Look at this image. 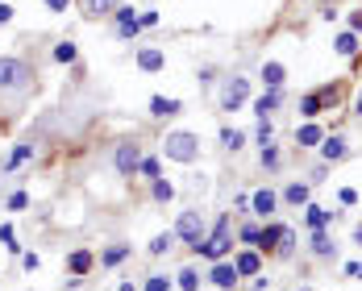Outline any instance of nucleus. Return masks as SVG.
Returning a JSON list of instances; mask_svg holds the SVG:
<instances>
[{"mask_svg": "<svg viewBox=\"0 0 362 291\" xmlns=\"http://www.w3.org/2000/svg\"><path fill=\"white\" fill-rule=\"evenodd\" d=\"M346 154H350V146H346V138H342V133H334V138H325V142H321V158H325V163H342Z\"/></svg>", "mask_w": 362, "mask_h": 291, "instance_id": "obj_16", "label": "nucleus"}, {"mask_svg": "<svg viewBox=\"0 0 362 291\" xmlns=\"http://www.w3.org/2000/svg\"><path fill=\"white\" fill-rule=\"evenodd\" d=\"M121 0H83V17H113Z\"/></svg>", "mask_w": 362, "mask_h": 291, "instance_id": "obj_25", "label": "nucleus"}, {"mask_svg": "<svg viewBox=\"0 0 362 291\" xmlns=\"http://www.w3.org/2000/svg\"><path fill=\"white\" fill-rule=\"evenodd\" d=\"M246 100H250V79H246V75H229V79L221 83V96H217L221 113H238Z\"/></svg>", "mask_w": 362, "mask_h": 291, "instance_id": "obj_4", "label": "nucleus"}, {"mask_svg": "<svg viewBox=\"0 0 362 291\" xmlns=\"http://www.w3.org/2000/svg\"><path fill=\"white\" fill-rule=\"evenodd\" d=\"M279 200H283V204H296V208H300V204H313V183H288Z\"/></svg>", "mask_w": 362, "mask_h": 291, "instance_id": "obj_18", "label": "nucleus"}, {"mask_svg": "<svg viewBox=\"0 0 362 291\" xmlns=\"http://www.w3.org/2000/svg\"><path fill=\"white\" fill-rule=\"evenodd\" d=\"M183 113V100L175 96H150V117L154 121H167V117H179Z\"/></svg>", "mask_w": 362, "mask_h": 291, "instance_id": "obj_9", "label": "nucleus"}, {"mask_svg": "<svg viewBox=\"0 0 362 291\" xmlns=\"http://www.w3.org/2000/svg\"><path fill=\"white\" fill-rule=\"evenodd\" d=\"M334 217H338V213H329V208H321V204H304V221H308V229H329Z\"/></svg>", "mask_w": 362, "mask_h": 291, "instance_id": "obj_19", "label": "nucleus"}, {"mask_svg": "<svg viewBox=\"0 0 362 291\" xmlns=\"http://www.w3.org/2000/svg\"><path fill=\"white\" fill-rule=\"evenodd\" d=\"M238 242H242V246H258V225H254V221L242 225V229H238Z\"/></svg>", "mask_w": 362, "mask_h": 291, "instance_id": "obj_36", "label": "nucleus"}, {"mask_svg": "<svg viewBox=\"0 0 362 291\" xmlns=\"http://www.w3.org/2000/svg\"><path fill=\"white\" fill-rule=\"evenodd\" d=\"M21 267H25V271H29V275H33V271H38V267H42V258H38V254H33V250H29V254H21Z\"/></svg>", "mask_w": 362, "mask_h": 291, "instance_id": "obj_42", "label": "nucleus"}, {"mask_svg": "<svg viewBox=\"0 0 362 291\" xmlns=\"http://www.w3.org/2000/svg\"><path fill=\"white\" fill-rule=\"evenodd\" d=\"M163 154H167L171 163L192 167V163L200 158V138H196V133H188V129H175V133H167V138H163Z\"/></svg>", "mask_w": 362, "mask_h": 291, "instance_id": "obj_3", "label": "nucleus"}, {"mask_svg": "<svg viewBox=\"0 0 362 291\" xmlns=\"http://www.w3.org/2000/svg\"><path fill=\"white\" fill-rule=\"evenodd\" d=\"M29 158H33V142H21V146H17V150L0 163V171H17V167H25Z\"/></svg>", "mask_w": 362, "mask_h": 291, "instance_id": "obj_21", "label": "nucleus"}, {"mask_svg": "<svg viewBox=\"0 0 362 291\" xmlns=\"http://www.w3.org/2000/svg\"><path fill=\"white\" fill-rule=\"evenodd\" d=\"M321 142H325V129H321L317 121H308V125L296 129V146H300V150H313V146H321Z\"/></svg>", "mask_w": 362, "mask_h": 291, "instance_id": "obj_15", "label": "nucleus"}, {"mask_svg": "<svg viewBox=\"0 0 362 291\" xmlns=\"http://www.w3.org/2000/svg\"><path fill=\"white\" fill-rule=\"evenodd\" d=\"M338 200H342V208H354V204H359V192H354V188H342Z\"/></svg>", "mask_w": 362, "mask_h": 291, "instance_id": "obj_40", "label": "nucleus"}, {"mask_svg": "<svg viewBox=\"0 0 362 291\" xmlns=\"http://www.w3.org/2000/svg\"><path fill=\"white\" fill-rule=\"evenodd\" d=\"M334 50H338L342 58H354V54H359V33H350V29H342V33L334 38Z\"/></svg>", "mask_w": 362, "mask_h": 291, "instance_id": "obj_23", "label": "nucleus"}, {"mask_svg": "<svg viewBox=\"0 0 362 291\" xmlns=\"http://www.w3.org/2000/svg\"><path fill=\"white\" fill-rule=\"evenodd\" d=\"M258 163H263V171H279V167H283V154H279L275 146H263V154H258Z\"/></svg>", "mask_w": 362, "mask_h": 291, "instance_id": "obj_30", "label": "nucleus"}, {"mask_svg": "<svg viewBox=\"0 0 362 291\" xmlns=\"http://www.w3.org/2000/svg\"><path fill=\"white\" fill-rule=\"evenodd\" d=\"M354 246H362V225H354Z\"/></svg>", "mask_w": 362, "mask_h": 291, "instance_id": "obj_49", "label": "nucleus"}, {"mask_svg": "<svg viewBox=\"0 0 362 291\" xmlns=\"http://www.w3.org/2000/svg\"><path fill=\"white\" fill-rule=\"evenodd\" d=\"M296 291H308V288H296Z\"/></svg>", "mask_w": 362, "mask_h": 291, "instance_id": "obj_52", "label": "nucleus"}, {"mask_svg": "<svg viewBox=\"0 0 362 291\" xmlns=\"http://www.w3.org/2000/svg\"><path fill=\"white\" fill-rule=\"evenodd\" d=\"M79 58V46L75 42H58L54 46V63H75Z\"/></svg>", "mask_w": 362, "mask_h": 291, "instance_id": "obj_33", "label": "nucleus"}, {"mask_svg": "<svg viewBox=\"0 0 362 291\" xmlns=\"http://www.w3.org/2000/svg\"><path fill=\"white\" fill-rule=\"evenodd\" d=\"M321 113H325V104H321V96H317V92L300 96V117H304V121H317Z\"/></svg>", "mask_w": 362, "mask_h": 291, "instance_id": "obj_26", "label": "nucleus"}, {"mask_svg": "<svg viewBox=\"0 0 362 291\" xmlns=\"http://www.w3.org/2000/svg\"><path fill=\"white\" fill-rule=\"evenodd\" d=\"M150 196H154L158 204H171V200H175V183H171V179H154V183H150Z\"/></svg>", "mask_w": 362, "mask_h": 291, "instance_id": "obj_29", "label": "nucleus"}, {"mask_svg": "<svg viewBox=\"0 0 362 291\" xmlns=\"http://www.w3.org/2000/svg\"><path fill=\"white\" fill-rule=\"evenodd\" d=\"M117 291H142V288H138L133 279H121V288H117Z\"/></svg>", "mask_w": 362, "mask_h": 291, "instance_id": "obj_48", "label": "nucleus"}, {"mask_svg": "<svg viewBox=\"0 0 362 291\" xmlns=\"http://www.w3.org/2000/svg\"><path fill=\"white\" fill-rule=\"evenodd\" d=\"M296 254V229H283V238H279V250H275V258H292Z\"/></svg>", "mask_w": 362, "mask_h": 291, "instance_id": "obj_35", "label": "nucleus"}, {"mask_svg": "<svg viewBox=\"0 0 362 291\" xmlns=\"http://www.w3.org/2000/svg\"><path fill=\"white\" fill-rule=\"evenodd\" d=\"M279 104H283V88H267V92L254 100V117H258V121H267Z\"/></svg>", "mask_w": 362, "mask_h": 291, "instance_id": "obj_10", "label": "nucleus"}, {"mask_svg": "<svg viewBox=\"0 0 362 291\" xmlns=\"http://www.w3.org/2000/svg\"><path fill=\"white\" fill-rule=\"evenodd\" d=\"M208 279H213V288H221V291H233L242 283V275H238V267L229 258L225 263H208Z\"/></svg>", "mask_w": 362, "mask_h": 291, "instance_id": "obj_7", "label": "nucleus"}, {"mask_svg": "<svg viewBox=\"0 0 362 291\" xmlns=\"http://www.w3.org/2000/svg\"><path fill=\"white\" fill-rule=\"evenodd\" d=\"M142 291H171V279H167V275H146Z\"/></svg>", "mask_w": 362, "mask_h": 291, "instance_id": "obj_38", "label": "nucleus"}, {"mask_svg": "<svg viewBox=\"0 0 362 291\" xmlns=\"http://www.w3.org/2000/svg\"><path fill=\"white\" fill-rule=\"evenodd\" d=\"M317 96H321L325 108H334V104L342 100V83H325V88H317Z\"/></svg>", "mask_w": 362, "mask_h": 291, "instance_id": "obj_34", "label": "nucleus"}, {"mask_svg": "<svg viewBox=\"0 0 362 291\" xmlns=\"http://www.w3.org/2000/svg\"><path fill=\"white\" fill-rule=\"evenodd\" d=\"M13 21V4H0V25H8Z\"/></svg>", "mask_w": 362, "mask_h": 291, "instance_id": "obj_47", "label": "nucleus"}, {"mask_svg": "<svg viewBox=\"0 0 362 291\" xmlns=\"http://www.w3.org/2000/svg\"><path fill=\"white\" fill-rule=\"evenodd\" d=\"M133 254V246H125V242H117V246H108V250H100V267H121L125 258Z\"/></svg>", "mask_w": 362, "mask_h": 291, "instance_id": "obj_22", "label": "nucleus"}, {"mask_svg": "<svg viewBox=\"0 0 362 291\" xmlns=\"http://www.w3.org/2000/svg\"><path fill=\"white\" fill-rule=\"evenodd\" d=\"M221 146H225L229 154H238V150L246 146V133H242V129H229V125H225V129H221Z\"/></svg>", "mask_w": 362, "mask_h": 291, "instance_id": "obj_28", "label": "nucleus"}, {"mask_svg": "<svg viewBox=\"0 0 362 291\" xmlns=\"http://www.w3.org/2000/svg\"><path fill=\"white\" fill-rule=\"evenodd\" d=\"M346 275H350V279H362V263H346Z\"/></svg>", "mask_w": 362, "mask_h": 291, "instance_id": "obj_46", "label": "nucleus"}, {"mask_svg": "<svg viewBox=\"0 0 362 291\" xmlns=\"http://www.w3.org/2000/svg\"><path fill=\"white\" fill-rule=\"evenodd\" d=\"M350 33H362V8L350 13Z\"/></svg>", "mask_w": 362, "mask_h": 291, "instance_id": "obj_44", "label": "nucleus"}, {"mask_svg": "<svg viewBox=\"0 0 362 291\" xmlns=\"http://www.w3.org/2000/svg\"><path fill=\"white\" fill-rule=\"evenodd\" d=\"M113 25H117V38H125V42L142 33V21H138V13H133V8H125V4L113 13Z\"/></svg>", "mask_w": 362, "mask_h": 291, "instance_id": "obj_8", "label": "nucleus"}, {"mask_svg": "<svg viewBox=\"0 0 362 291\" xmlns=\"http://www.w3.org/2000/svg\"><path fill=\"white\" fill-rule=\"evenodd\" d=\"M92 267H96V254H92V250H71V254H67V271H71L75 279H83Z\"/></svg>", "mask_w": 362, "mask_h": 291, "instance_id": "obj_13", "label": "nucleus"}, {"mask_svg": "<svg viewBox=\"0 0 362 291\" xmlns=\"http://www.w3.org/2000/svg\"><path fill=\"white\" fill-rule=\"evenodd\" d=\"M0 242H4V250H8V254H21V246H17V233H13V225H0Z\"/></svg>", "mask_w": 362, "mask_h": 291, "instance_id": "obj_37", "label": "nucleus"}, {"mask_svg": "<svg viewBox=\"0 0 362 291\" xmlns=\"http://www.w3.org/2000/svg\"><path fill=\"white\" fill-rule=\"evenodd\" d=\"M175 238L183 242V246H200L204 238H208V225H204V217L196 213V208H188V213H179V221H175Z\"/></svg>", "mask_w": 362, "mask_h": 291, "instance_id": "obj_5", "label": "nucleus"}, {"mask_svg": "<svg viewBox=\"0 0 362 291\" xmlns=\"http://www.w3.org/2000/svg\"><path fill=\"white\" fill-rule=\"evenodd\" d=\"M138 67L154 75V71H163V67H167V54H163L158 46H142V50H138Z\"/></svg>", "mask_w": 362, "mask_h": 291, "instance_id": "obj_14", "label": "nucleus"}, {"mask_svg": "<svg viewBox=\"0 0 362 291\" xmlns=\"http://www.w3.org/2000/svg\"><path fill=\"white\" fill-rule=\"evenodd\" d=\"M175 242H179V238H175V229H167V233H158V238L150 242V254H154V258H163V254H171V250H175Z\"/></svg>", "mask_w": 362, "mask_h": 291, "instance_id": "obj_27", "label": "nucleus"}, {"mask_svg": "<svg viewBox=\"0 0 362 291\" xmlns=\"http://www.w3.org/2000/svg\"><path fill=\"white\" fill-rule=\"evenodd\" d=\"M283 229H288V225H279V221H271L267 229H258V246H254V250H267V254H275V250H279V238H283Z\"/></svg>", "mask_w": 362, "mask_h": 291, "instance_id": "obj_17", "label": "nucleus"}, {"mask_svg": "<svg viewBox=\"0 0 362 291\" xmlns=\"http://www.w3.org/2000/svg\"><path fill=\"white\" fill-rule=\"evenodd\" d=\"M175 279H179V288L183 291H200V271H196V267H183Z\"/></svg>", "mask_w": 362, "mask_h": 291, "instance_id": "obj_32", "label": "nucleus"}, {"mask_svg": "<svg viewBox=\"0 0 362 291\" xmlns=\"http://www.w3.org/2000/svg\"><path fill=\"white\" fill-rule=\"evenodd\" d=\"M113 167H117L121 179H133L138 167H142V146H138V142H121V146L113 150Z\"/></svg>", "mask_w": 362, "mask_h": 291, "instance_id": "obj_6", "label": "nucleus"}, {"mask_svg": "<svg viewBox=\"0 0 362 291\" xmlns=\"http://www.w3.org/2000/svg\"><path fill=\"white\" fill-rule=\"evenodd\" d=\"M46 8H50V13H67V8H71V0H46Z\"/></svg>", "mask_w": 362, "mask_h": 291, "instance_id": "obj_45", "label": "nucleus"}, {"mask_svg": "<svg viewBox=\"0 0 362 291\" xmlns=\"http://www.w3.org/2000/svg\"><path fill=\"white\" fill-rule=\"evenodd\" d=\"M33 67L25 63V58H17V54H4L0 58V100H8V104H17V100H25L29 92H33Z\"/></svg>", "mask_w": 362, "mask_h": 291, "instance_id": "obj_1", "label": "nucleus"}, {"mask_svg": "<svg viewBox=\"0 0 362 291\" xmlns=\"http://www.w3.org/2000/svg\"><path fill=\"white\" fill-rule=\"evenodd\" d=\"M229 250H233V217H221V221L213 225V233L196 246V254H200L204 263H225Z\"/></svg>", "mask_w": 362, "mask_h": 291, "instance_id": "obj_2", "label": "nucleus"}, {"mask_svg": "<svg viewBox=\"0 0 362 291\" xmlns=\"http://www.w3.org/2000/svg\"><path fill=\"white\" fill-rule=\"evenodd\" d=\"M233 267H238V275H242V279L263 275V258H258V250H242V254H233Z\"/></svg>", "mask_w": 362, "mask_h": 291, "instance_id": "obj_12", "label": "nucleus"}, {"mask_svg": "<svg viewBox=\"0 0 362 291\" xmlns=\"http://www.w3.org/2000/svg\"><path fill=\"white\" fill-rule=\"evenodd\" d=\"M25 204H29V196H25V192H13V196H8V213H21Z\"/></svg>", "mask_w": 362, "mask_h": 291, "instance_id": "obj_41", "label": "nucleus"}, {"mask_svg": "<svg viewBox=\"0 0 362 291\" xmlns=\"http://www.w3.org/2000/svg\"><path fill=\"white\" fill-rule=\"evenodd\" d=\"M354 117H362V92H359V100H354Z\"/></svg>", "mask_w": 362, "mask_h": 291, "instance_id": "obj_50", "label": "nucleus"}, {"mask_svg": "<svg viewBox=\"0 0 362 291\" xmlns=\"http://www.w3.org/2000/svg\"><path fill=\"white\" fill-rule=\"evenodd\" d=\"M138 175H146L150 183H154V179H163V167H158V158H154V154H142V167H138Z\"/></svg>", "mask_w": 362, "mask_h": 291, "instance_id": "obj_31", "label": "nucleus"}, {"mask_svg": "<svg viewBox=\"0 0 362 291\" xmlns=\"http://www.w3.org/2000/svg\"><path fill=\"white\" fill-rule=\"evenodd\" d=\"M313 254H317V258H334V254H338V246H334V238H329L325 229H313Z\"/></svg>", "mask_w": 362, "mask_h": 291, "instance_id": "obj_24", "label": "nucleus"}, {"mask_svg": "<svg viewBox=\"0 0 362 291\" xmlns=\"http://www.w3.org/2000/svg\"><path fill=\"white\" fill-rule=\"evenodd\" d=\"M138 21H142V29H154V25H158V13H154V8H146Z\"/></svg>", "mask_w": 362, "mask_h": 291, "instance_id": "obj_43", "label": "nucleus"}, {"mask_svg": "<svg viewBox=\"0 0 362 291\" xmlns=\"http://www.w3.org/2000/svg\"><path fill=\"white\" fill-rule=\"evenodd\" d=\"M283 79H288V67L283 63H263V88H283Z\"/></svg>", "mask_w": 362, "mask_h": 291, "instance_id": "obj_20", "label": "nucleus"}, {"mask_svg": "<svg viewBox=\"0 0 362 291\" xmlns=\"http://www.w3.org/2000/svg\"><path fill=\"white\" fill-rule=\"evenodd\" d=\"M250 208H254L263 221H271V217H275V208H279V196H275L271 188H263V192H254V196H250Z\"/></svg>", "mask_w": 362, "mask_h": 291, "instance_id": "obj_11", "label": "nucleus"}, {"mask_svg": "<svg viewBox=\"0 0 362 291\" xmlns=\"http://www.w3.org/2000/svg\"><path fill=\"white\" fill-rule=\"evenodd\" d=\"M254 138H258V146H271V138H275V129H271V117H267V121H258V133H254Z\"/></svg>", "mask_w": 362, "mask_h": 291, "instance_id": "obj_39", "label": "nucleus"}, {"mask_svg": "<svg viewBox=\"0 0 362 291\" xmlns=\"http://www.w3.org/2000/svg\"><path fill=\"white\" fill-rule=\"evenodd\" d=\"M71 291H83V279H71Z\"/></svg>", "mask_w": 362, "mask_h": 291, "instance_id": "obj_51", "label": "nucleus"}]
</instances>
